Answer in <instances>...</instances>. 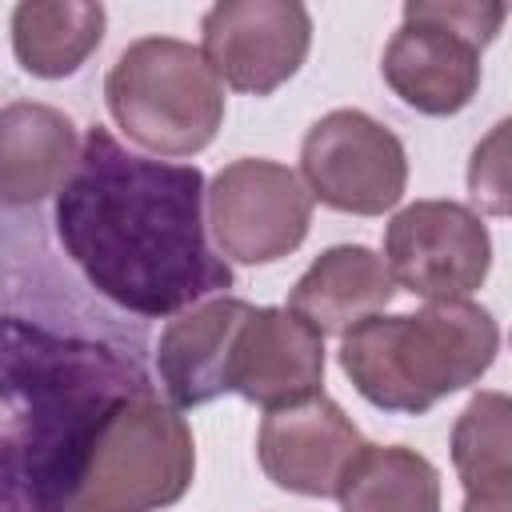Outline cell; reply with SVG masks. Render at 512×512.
Instances as JSON below:
<instances>
[{
    "instance_id": "cell-15",
    "label": "cell",
    "mask_w": 512,
    "mask_h": 512,
    "mask_svg": "<svg viewBox=\"0 0 512 512\" xmlns=\"http://www.w3.org/2000/svg\"><path fill=\"white\" fill-rule=\"evenodd\" d=\"M396 296V284L384 260L364 244H336L324 248L308 272L292 284L288 308L304 316L320 336L348 332L352 324L384 312Z\"/></svg>"
},
{
    "instance_id": "cell-10",
    "label": "cell",
    "mask_w": 512,
    "mask_h": 512,
    "mask_svg": "<svg viewBox=\"0 0 512 512\" xmlns=\"http://www.w3.org/2000/svg\"><path fill=\"white\" fill-rule=\"evenodd\" d=\"M312 48V16L296 0H220L200 20V56L236 92L268 96Z\"/></svg>"
},
{
    "instance_id": "cell-5",
    "label": "cell",
    "mask_w": 512,
    "mask_h": 512,
    "mask_svg": "<svg viewBox=\"0 0 512 512\" xmlns=\"http://www.w3.org/2000/svg\"><path fill=\"white\" fill-rule=\"evenodd\" d=\"M196 476L192 428L156 388L124 396L100 424L64 512H160Z\"/></svg>"
},
{
    "instance_id": "cell-16",
    "label": "cell",
    "mask_w": 512,
    "mask_h": 512,
    "mask_svg": "<svg viewBox=\"0 0 512 512\" xmlns=\"http://www.w3.org/2000/svg\"><path fill=\"white\" fill-rule=\"evenodd\" d=\"M104 4L24 0L12 8V52L40 80L72 76L104 40Z\"/></svg>"
},
{
    "instance_id": "cell-11",
    "label": "cell",
    "mask_w": 512,
    "mask_h": 512,
    "mask_svg": "<svg viewBox=\"0 0 512 512\" xmlns=\"http://www.w3.org/2000/svg\"><path fill=\"white\" fill-rule=\"evenodd\" d=\"M324 384V336L292 308L264 304L244 316L224 372V392L260 404L264 412L300 404Z\"/></svg>"
},
{
    "instance_id": "cell-18",
    "label": "cell",
    "mask_w": 512,
    "mask_h": 512,
    "mask_svg": "<svg viewBox=\"0 0 512 512\" xmlns=\"http://www.w3.org/2000/svg\"><path fill=\"white\" fill-rule=\"evenodd\" d=\"M512 404L504 392H480L468 400L452 428V464L472 500H508L512 496V440H508Z\"/></svg>"
},
{
    "instance_id": "cell-13",
    "label": "cell",
    "mask_w": 512,
    "mask_h": 512,
    "mask_svg": "<svg viewBox=\"0 0 512 512\" xmlns=\"http://www.w3.org/2000/svg\"><path fill=\"white\" fill-rule=\"evenodd\" d=\"M248 312L252 304L240 296H212L168 320L156 344V372L172 408H200L224 396L228 352Z\"/></svg>"
},
{
    "instance_id": "cell-12",
    "label": "cell",
    "mask_w": 512,
    "mask_h": 512,
    "mask_svg": "<svg viewBox=\"0 0 512 512\" xmlns=\"http://www.w3.org/2000/svg\"><path fill=\"white\" fill-rule=\"evenodd\" d=\"M364 448L360 428L324 392L276 408L256 432V456L264 476L296 496H336L348 464Z\"/></svg>"
},
{
    "instance_id": "cell-17",
    "label": "cell",
    "mask_w": 512,
    "mask_h": 512,
    "mask_svg": "<svg viewBox=\"0 0 512 512\" xmlns=\"http://www.w3.org/2000/svg\"><path fill=\"white\" fill-rule=\"evenodd\" d=\"M340 512H440V472L404 444H368L336 488Z\"/></svg>"
},
{
    "instance_id": "cell-4",
    "label": "cell",
    "mask_w": 512,
    "mask_h": 512,
    "mask_svg": "<svg viewBox=\"0 0 512 512\" xmlns=\"http://www.w3.org/2000/svg\"><path fill=\"white\" fill-rule=\"evenodd\" d=\"M104 100L116 128L156 156H196L224 124V84L176 36L132 40L104 76Z\"/></svg>"
},
{
    "instance_id": "cell-3",
    "label": "cell",
    "mask_w": 512,
    "mask_h": 512,
    "mask_svg": "<svg viewBox=\"0 0 512 512\" xmlns=\"http://www.w3.org/2000/svg\"><path fill=\"white\" fill-rule=\"evenodd\" d=\"M500 352V328L472 300H432L404 316H368L340 340L352 388L384 408L420 416L436 400L476 384Z\"/></svg>"
},
{
    "instance_id": "cell-7",
    "label": "cell",
    "mask_w": 512,
    "mask_h": 512,
    "mask_svg": "<svg viewBox=\"0 0 512 512\" xmlns=\"http://www.w3.org/2000/svg\"><path fill=\"white\" fill-rule=\"evenodd\" d=\"M300 172L312 200L352 216H380L408 188V152L368 112L336 108L304 132Z\"/></svg>"
},
{
    "instance_id": "cell-1",
    "label": "cell",
    "mask_w": 512,
    "mask_h": 512,
    "mask_svg": "<svg viewBox=\"0 0 512 512\" xmlns=\"http://www.w3.org/2000/svg\"><path fill=\"white\" fill-rule=\"evenodd\" d=\"M204 188L196 164L128 152L96 124L56 192V236L100 296L136 316H176L232 288L208 244Z\"/></svg>"
},
{
    "instance_id": "cell-8",
    "label": "cell",
    "mask_w": 512,
    "mask_h": 512,
    "mask_svg": "<svg viewBox=\"0 0 512 512\" xmlns=\"http://www.w3.org/2000/svg\"><path fill=\"white\" fill-rule=\"evenodd\" d=\"M216 252L236 264H272L296 252L312 224L304 180L276 160H232L204 188Z\"/></svg>"
},
{
    "instance_id": "cell-14",
    "label": "cell",
    "mask_w": 512,
    "mask_h": 512,
    "mask_svg": "<svg viewBox=\"0 0 512 512\" xmlns=\"http://www.w3.org/2000/svg\"><path fill=\"white\" fill-rule=\"evenodd\" d=\"M80 160V132L68 112L36 100L0 108V200L36 204L56 196Z\"/></svg>"
},
{
    "instance_id": "cell-6",
    "label": "cell",
    "mask_w": 512,
    "mask_h": 512,
    "mask_svg": "<svg viewBox=\"0 0 512 512\" xmlns=\"http://www.w3.org/2000/svg\"><path fill=\"white\" fill-rule=\"evenodd\" d=\"M508 8L488 0H408L380 72L424 116H452L480 88V52L496 40Z\"/></svg>"
},
{
    "instance_id": "cell-9",
    "label": "cell",
    "mask_w": 512,
    "mask_h": 512,
    "mask_svg": "<svg viewBox=\"0 0 512 512\" xmlns=\"http://www.w3.org/2000/svg\"><path fill=\"white\" fill-rule=\"evenodd\" d=\"M384 268L392 284L420 300H468L492 268L488 224L456 200H416L384 228Z\"/></svg>"
},
{
    "instance_id": "cell-19",
    "label": "cell",
    "mask_w": 512,
    "mask_h": 512,
    "mask_svg": "<svg viewBox=\"0 0 512 512\" xmlns=\"http://www.w3.org/2000/svg\"><path fill=\"white\" fill-rule=\"evenodd\" d=\"M460 512H512V500H464Z\"/></svg>"
},
{
    "instance_id": "cell-2",
    "label": "cell",
    "mask_w": 512,
    "mask_h": 512,
    "mask_svg": "<svg viewBox=\"0 0 512 512\" xmlns=\"http://www.w3.org/2000/svg\"><path fill=\"white\" fill-rule=\"evenodd\" d=\"M140 388L120 348L0 316V512H64L104 416Z\"/></svg>"
}]
</instances>
